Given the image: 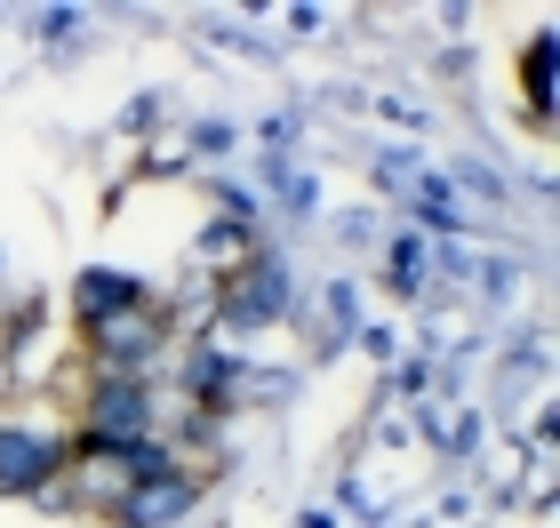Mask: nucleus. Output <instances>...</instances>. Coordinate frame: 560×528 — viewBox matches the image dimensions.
<instances>
[{
    "label": "nucleus",
    "instance_id": "f257e3e1",
    "mask_svg": "<svg viewBox=\"0 0 560 528\" xmlns=\"http://www.w3.org/2000/svg\"><path fill=\"white\" fill-rule=\"evenodd\" d=\"M57 465H65V441L57 433H40V424H0V489H40V481H57Z\"/></svg>",
    "mask_w": 560,
    "mask_h": 528
},
{
    "label": "nucleus",
    "instance_id": "f03ea898",
    "mask_svg": "<svg viewBox=\"0 0 560 528\" xmlns=\"http://www.w3.org/2000/svg\"><path fill=\"white\" fill-rule=\"evenodd\" d=\"M224 313L241 320V329H265V320L289 313V272H280L272 257H248L233 281H224Z\"/></svg>",
    "mask_w": 560,
    "mask_h": 528
}]
</instances>
